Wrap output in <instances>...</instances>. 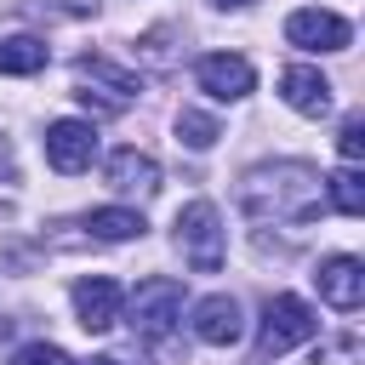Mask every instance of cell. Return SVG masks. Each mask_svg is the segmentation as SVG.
Instances as JSON below:
<instances>
[{
    "label": "cell",
    "instance_id": "obj_13",
    "mask_svg": "<svg viewBox=\"0 0 365 365\" xmlns=\"http://www.w3.org/2000/svg\"><path fill=\"white\" fill-rule=\"evenodd\" d=\"M108 188L148 200V194L160 188V165H154L143 148H114V154H108Z\"/></svg>",
    "mask_w": 365,
    "mask_h": 365
},
{
    "label": "cell",
    "instance_id": "obj_11",
    "mask_svg": "<svg viewBox=\"0 0 365 365\" xmlns=\"http://www.w3.org/2000/svg\"><path fill=\"white\" fill-rule=\"evenodd\" d=\"M194 336H200V342H211V348H234V342L245 336L240 302H234V297H222V291L200 297V302H194Z\"/></svg>",
    "mask_w": 365,
    "mask_h": 365
},
{
    "label": "cell",
    "instance_id": "obj_5",
    "mask_svg": "<svg viewBox=\"0 0 365 365\" xmlns=\"http://www.w3.org/2000/svg\"><path fill=\"white\" fill-rule=\"evenodd\" d=\"M74 74L91 86V91H80V103L97 108V114H120V108H131V97L143 91V80H137L131 68H114L108 57H80Z\"/></svg>",
    "mask_w": 365,
    "mask_h": 365
},
{
    "label": "cell",
    "instance_id": "obj_1",
    "mask_svg": "<svg viewBox=\"0 0 365 365\" xmlns=\"http://www.w3.org/2000/svg\"><path fill=\"white\" fill-rule=\"evenodd\" d=\"M319 188L325 177L302 160H279V165H257L240 182V205L262 222H308L319 211Z\"/></svg>",
    "mask_w": 365,
    "mask_h": 365
},
{
    "label": "cell",
    "instance_id": "obj_14",
    "mask_svg": "<svg viewBox=\"0 0 365 365\" xmlns=\"http://www.w3.org/2000/svg\"><path fill=\"white\" fill-rule=\"evenodd\" d=\"M46 57H51V46H46L40 34H11V40H0V74H40Z\"/></svg>",
    "mask_w": 365,
    "mask_h": 365
},
{
    "label": "cell",
    "instance_id": "obj_9",
    "mask_svg": "<svg viewBox=\"0 0 365 365\" xmlns=\"http://www.w3.org/2000/svg\"><path fill=\"white\" fill-rule=\"evenodd\" d=\"M120 308H125V291H120L108 274L74 279V314H80L86 331H114V325H120Z\"/></svg>",
    "mask_w": 365,
    "mask_h": 365
},
{
    "label": "cell",
    "instance_id": "obj_3",
    "mask_svg": "<svg viewBox=\"0 0 365 365\" xmlns=\"http://www.w3.org/2000/svg\"><path fill=\"white\" fill-rule=\"evenodd\" d=\"M314 331H319L314 308H308L302 297L279 291V297H268V308H262V331H257V348H262V359H279V354L302 348Z\"/></svg>",
    "mask_w": 365,
    "mask_h": 365
},
{
    "label": "cell",
    "instance_id": "obj_12",
    "mask_svg": "<svg viewBox=\"0 0 365 365\" xmlns=\"http://www.w3.org/2000/svg\"><path fill=\"white\" fill-rule=\"evenodd\" d=\"M279 97H285L297 114H308V120L331 114V80H325L319 68H308V63H291V68L279 74Z\"/></svg>",
    "mask_w": 365,
    "mask_h": 365
},
{
    "label": "cell",
    "instance_id": "obj_2",
    "mask_svg": "<svg viewBox=\"0 0 365 365\" xmlns=\"http://www.w3.org/2000/svg\"><path fill=\"white\" fill-rule=\"evenodd\" d=\"M177 245H182V262L194 274H217L222 268V217L211 200H188L177 211Z\"/></svg>",
    "mask_w": 365,
    "mask_h": 365
},
{
    "label": "cell",
    "instance_id": "obj_6",
    "mask_svg": "<svg viewBox=\"0 0 365 365\" xmlns=\"http://www.w3.org/2000/svg\"><path fill=\"white\" fill-rule=\"evenodd\" d=\"M285 40H291L297 51H348V40H354V23H348L342 11L302 6V11H291V17H285Z\"/></svg>",
    "mask_w": 365,
    "mask_h": 365
},
{
    "label": "cell",
    "instance_id": "obj_17",
    "mask_svg": "<svg viewBox=\"0 0 365 365\" xmlns=\"http://www.w3.org/2000/svg\"><path fill=\"white\" fill-rule=\"evenodd\" d=\"M177 137H182L188 148H200V154H205V148L222 137V125H217L211 114H200V108H182V114H177Z\"/></svg>",
    "mask_w": 365,
    "mask_h": 365
},
{
    "label": "cell",
    "instance_id": "obj_22",
    "mask_svg": "<svg viewBox=\"0 0 365 365\" xmlns=\"http://www.w3.org/2000/svg\"><path fill=\"white\" fill-rule=\"evenodd\" d=\"M211 6H222V11H228V6H251V0H211Z\"/></svg>",
    "mask_w": 365,
    "mask_h": 365
},
{
    "label": "cell",
    "instance_id": "obj_21",
    "mask_svg": "<svg viewBox=\"0 0 365 365\" xmlns=\"http://www.w3.org/2000/svg\"><path fill=\"white\" fill-rule=\"evenodd\" d=\"M86 365H120V359H108V354H97V359H86Z\"/></svg>",
    "mask_w": 365,
    "mask_h": 365
},
{
    "label": "cell",
    "instance_id": "obj_4",
    "mask_svg": "<svg viewBox=\"0 0 365 365\" xmlns=\"http://www.w3.org/2000/svg\"><path fill=\"white\" fill-rule=\"evenodd\" d=\"M177 319H182V279H171V274H148V279L131 291V331L148 336V342H160Z\"/></svg>",
    "mask_w": 365,
    "mask_h": 365
},
{
    "label": "cell",
    "instance_id": "obj_23",
    "mask_svg": "<svg viewBox=\"0 0 365 365\" xmlns=\"http://www.w3.org/2000/svg\"><path fill=\"white\" fill-rule=\"evenodd\" d=\"M68 6H97V0H68Z\"/></svg>",
    "mask_w": 365,
    "mask_h": 365
},
{
    "label": "cell",
    "instance_id": "obj_20",
    "mask_svg": "<svg viewBox=\"0 0 365 365\" xmlns=\"http://www.w3.org/2000/svg\"><path fill=\"white\" fill-rule=\"evenodd\" d=\"M11 177H17V171H11V148L0 143V182H11Z\"/></svg>",
    "mask_w": 365,
    "mask_h": 365
},
{
    "label": "cell",
    "instance_id": "obj_18",
    "mask_svg": "<svg viewBox=\"0 0 365 365\" xmlns=\"http://www.w3.org/2000/svg\"><path fill=\"white\" fill-rule=\"evenodd\" d=\"M11 365H74L57 342H23L17 354H11Z\"/></svg>",
    "mask_w": 365,
    "mask_h": 365
},
{
    "label": "cell",
    "instance_id": "obj_16",
    "mask_svg": "<svg viewBox=\"0 0 365 365\" xmlns=\"http://www.w3.org/2000/svg\"><path fill=\"white\" fill-rule=\"evenodd\" d=\"M325 194H331V205H336L342 217H365V182H359L354 165L331 171V177H325Z\"/></svg>",
    "mask_w": 365,
    "mask_h": 365
},
{
    "label": "cell",
    "instance_id": "obj_8",
    "mask_svg": "<svg viewBox=\"0 0 365 365\" xmlns=\"http://www.w3.org/2000/svg\"><path fill=\"white\" fill-rule=\"evenodd\" d=\"M91 154H97L91 120H51V125H46V160H51V171L74 177V171L91 165Z\"/></svg>",
    "mask_w": 365,
    "mask_h": 365
},
{
    "label": "cell",
    "instance_id": "obj_15",
    "mask_svg": "<svg viewBox=\"0 0 365 365\" xmlns=\"http://www.w3.org/2000/svg\"><path fill=\"white\" fill-rule=\"evenodd\" d=\"M86 234L91 240H137L143 234V211H125V205H103L86 217Z\"/></svg>",
    "mask_w": 365,
    "mask_h": 365
},
{
    "label": "cell",
    "instance_id": "obj_19",
    "mask_svg": "<svg viewBox=\"0 0 365 365\" xmlns=\"http://www.w3.org/2000/svg\"><path fill=\"white\" fill-rule=\"evenodd\" d=\"M336 148H342V160H348V165L365 154V120H359V114H348V120H342V131H336Z\"/></svg>",
    "mask_w": 365,
    "mask_h": 365
},
{
    "label": "cell",
    "instance_id": "obj_7",
    "mask_svg": "<svg viewBox=\"0 0 365 365\" xmlns=\"http://www.w3.org/2000/svg\"><path fill=\"white\" fill-rule=\"evenodd\" d=\"M194 80H200L217 103H240V97H251L257 68H251L240 51H211V57H200V63H194Z\"/></svg>",
    "mask_w": 365,
    "mask_h": 365
},
{
    "label": "cell",
    "instance_id": "obj_10",
    "mask_svg": "<svg viewBox=\"0 0 365 365\" xmlns=\"http://www.w3.org/2000/svg\"><path fill=\"white\" fill-rule=\"evenodd\" d=\"M314 285H319V297L331 302V308H342V314H354L359 302H365V268H359V257H325L319 268H314Z\"/></svg>",
    "mask_w": 365,
    "mask_h": 365
}]
</instances>
